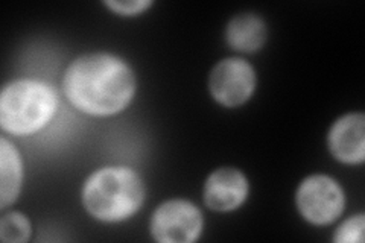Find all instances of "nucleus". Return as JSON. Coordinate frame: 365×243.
Wrapping results in <instances>:
<instances>
[{
    "label": "nucleus",
    "instance_id": "10",
    "mask_svg": "<svg viewBox=\"0 0 365 243\" xmlns=\"http://www.w3.org/2000/svg\"><path fill=\"white\" fill-rule=\"evenodd\" d=\"M23 187V160L14 143L0 138V208L14 204Z\"/></svg>",
    "mask_w": 365,
    "mask_h": 243
},
{
    "label": "nucleus",
    "instance_id": "13",
    "mask_svg": "<svg viewBox=\"0 0 365 243\" xmlns=\"http://www.w3.org/2000/svg\"><path fill=\"white\" fill-rule=\"evenodd\" d=\"M104 5L111 13L122 17H134L146 13L153 6L151 0H106Z\"/></svg>",
    "mask_w": 365,
    "mask_h": 243
},
{
    "label": "nucleus",
    "instance_id": "9",
    "mask_svg": "<svg viewBox=\"0 0 365 243\" xmlns=\"http://www.w3.org/2000/svg\"><path fill=\"white\" fill-rule=\"evenodd\" d=\"M268 40L265 20L255 13L236 14L225 28V41L236 52L255 53Z\"/></svg>",
    "mask_w": 365,
    "mask_h": 243
},
{
    "label": "nucleus",
    "instance_id": "3",
    "mask_svg": "<svg viewBox=\"0 0 365 243\" xmlns=\"http://www.w3.org/2000/svg\"><path fill=\"white\" fill-rule=\"evenodd\" d=\"M58 110V93L43 81L16 79L0 93V126L17 137L41 131Z\"/></svg>",
    "mask_w": 365,
    "mask_h": 243
},
{
    "label": "nucleus",
    "instance_id": "5",
    "mask_svg": "<svg viewBox=\"0 0 365 243\" xmlns=\"http://www.w3.org/2000/svg\"><path fill=\"white\" fill-rule=\"evenodd\" d=\"M204 228V217L200 208L181 198L168 200L160 204L150 221V233L158 243H193Z\"/></svg>",
    "mask_w": 365,
    "mask_h": 243
},
{
    "label": "nucleus",
    "instance_id": "8",
    "mask_svg": "<svg viewBox=\"0 0 365 243\" xmlns=\"http://www.w3.org/2000/svg\"><path fill=\"white\" fill-rule=\"evenodd\" d=\"M327 148L339 163L362 165L365 160V115L349 113L336 119L327 134Z\"/></svg>",
    "mask_w": 365,
    "mask_h": 243
},
{
    "label": "nucleus",
    "instance_id": "2",
    "mask_svg": "<svg viewBox=\"0 0 365 243\" xmlns=\"http://www.w3.org/2000/svg\"><path fill=\"white\" fill-rule=\"evenodd\" d=\"M146 196L145 182L128 166H106L84 181L81 200L86 212L99 222L127 221L140 210Z\"/></svg>",
    "mask_w": 365,
    "mask_h": 243
},
{
    "label": "nucleus",
    "instance_id": "12",
    "mask_svg": "<svg viewBox=\"0 0 365 243\" xmlns=\"http://www.w3.org/2000/svg\"><path fill=\"white\" fill-rule=\"evenodd\" d=\"M365 216L362 213L350 216L335 229L334 242L336 243H362L364 242Z\"/></svg>",
    "mask_w": 365,
    "mask_h": 243
},
{
    "label": "nucleus",
    "instance_id": "4",
    "mask_svg": "<svg viewBox=\"0 0 365 243\" xmlns=\"http://www.w3.org/2000/svg\"><path fill=\"white\" fill-rule=\"evenodd\" d=\"M295 205L306 222L317 227L334 224L344 212V189L332 177L315 173L297 187Z\"/></svg>",
    "mask_w": 365,
    "mask_h": 243
},
{
    "label": "nucleus",
    "instance_id": "6",
    "mask_svg": "<svg viewBox=\"0 0 365 243\" xmlns=\"http://www.w3.org/2000/svg\"><path fill=\"white\" fill-rule=\"evenodd\" d=\"M257 86L255 67L244 58L230 56L216 63L209 75L212 98L225 108H236L247 103Z\"/></svg>",
    "mask_w": 365,
    "mask_h": 243
},
{
    "label": "nucleus",
    "instance_id": "11",
    "mask_svg": "<svg viewBox=\"0 0 365 243\" xmlns=\"http://www.w3.org/2000/svg\"><path fill=\"white\" fill-rule=\"evenodd\" d=\"M32 227L26 214L8 212L0 219V240L5 243H25L31 239Z\"/></svg>",
    "mask_w": 365,
    "mask_h": 243
},
{
    "label": "nucleus",
    "instance_id": "1",
    "mask_svg": "<svg viewBox=\"0 0 365 243\" xmlns=\"http://www.w3.org/2000/svg\"><path fill=\"white\" fill-rule=\"evenodd\" d=\"M137 79L122 56L90 52L78 56L64 72L63 91L71 105L93 118H110L134 99Z\"/></svg>",
    "mask_w": 365,
    "mask_h": 243
},
{
    "label": "nucleus",
    "instance_id": "7",
    "mask_svg": "<svg viewBox=\"0 0 365 243\" xmlns=\"http://www.w3.org/2000/svg\"><path fill=\"white\" fill-rule=\"evenodd\" d=\"M250 193V182L245 173L236 167H220L213 170L204 182L202 198L210 210L218 213L235 212Z\"/></svg>",
    "mask_w": 365,
    "mask_h": 243
}]
</instances>
